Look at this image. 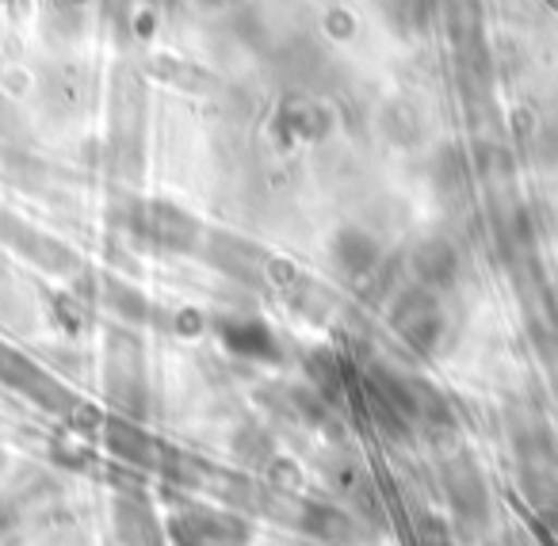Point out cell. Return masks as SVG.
I'll return each mask as SVG.
<instances>
[{
	"instance_id": "1",
	"label": "cell",
	"mask_w": 558,
	"mask_h": 546,
	"mask_svg": "<svg viewBox=\"0 0 558 546\" xmlns=\"http://www.w3.org/2000/svg\"><path fill=\"white\" fill-rule=\"evenodd\" d=\"M169 546H248L253 543V523L233 508L210 505H184L165 523Z\"/></svg>"
},
{
	"instance_id": "2",
	"label": "cell",
	"mask_w": 558,
	"mask_h": 546,
	"mask_svg": "<svg viewBox=\"0 0 558 546\" xmlns=\"http://www.w3.org/2000/svg\"><path fill=\"white\" fill-rule=\"evenodd\" d=\"M444 497H448L451 520H456V531L463 538L482 535L489 527L494 497H489L486 477L471 459H456L444 466Z\"/></svg>"
},
{
	"instance_id": "3",
	"label": "cell",
	"mask_w": 558,
	"mask_h": 546,
	"mask_svg": "<svg viewBox=\"0 0 558 546\" xmlns=\"http://www.w3.org/2000/svg\"><path fill=\"white\" fill-rule=\"evenodd\" d=\"M390 325H395V332L413 348V352H421V355L433 352V348L440 344V332H444V317H440V306H436L433 291H428V287L405 291L402 299L395 302Z\"/></svg>"
},
{
	"instance_id": "4",
	"label": "cell",
	"mask_w": 558,
	"mask_h": 546,
	"mask_svg": "<svg viewBox=\"0 0 558 546\" xmlns=\"http://www.w3.org/2000/svg\"><path fill=\"white\" fill-rule=\"evenodd\" d=\"M134 226H138V233H146L157 248H169V253H192L195 241H199L195 218L169 207V203H149V207H142Z\"/></svg>"
},
{
	"instance_id": "5",
	"label": "cell",
	"mask_w": 558,
	"mask_h": 546,
	"mask_svg": "<svg viewBox=\"0 0 558 546\" xmlns=\"http://www.w3.org/2000/svg\"><path fill=\"white\" fill-rule=\"evenodd\" d=\"M116 538L119 546H169V531L142 493L116 497Z\"/></svg>"
},
{
	"instance_id": "6",
	"label": "cell",
	"mask_w": 558,
	"mask_h": 546,
	"mask_svg": "<svg viewBox=\"0 0 558 546\" xmlns=\"http://www.w3.org/2000/svg\"><path fill=\"white\" fill-rule=\"evenodd\" d=\"M299 523L311 538L329 546H352L360 538V523L349 508L341 505H322V500H306L299 508Z\"/></svg>"
},
{
	"instance_id": "7",
	"label": "cell",
	"mask_w": 558,
	"mask_h": 546,
	"mask_svg": "<svg viewBox=\"0 0 558 546\" xmlns=\"http://www.w3.org/2000/svg\"><path fill=\"white\" fill-rule=\"evenodd\" d=\"M218 337H222V344L233 355H245V360H279L276 337L256 317H222L218 321Z\"/></svg>"
},
{
	"instance_id": "8",
	"label": "cell",
	"mask_w": 558,
	"mask_h": 546,
	"mask_svg": "<svg viewBox=\"0 0 558 546\" xmlns=\"http://www.w3.org/2000/svg\"><path fill=\"white\" fill-rule=\"evenodd\" d=\"M108 386H111V398H116L123 409H138L142 405V360H138V348H134L131 340H123V337L111 340Z\"/></svg>"
},
{
	"instance_id": "9",
	"label": "cell",
	"mask_w": 558,
	"mask_h": 546,
	"mask_svg": "<svg viewBox=\"0 0 558 546\" xmlns=\"http://www.w3.org/2000/svg\"><path fill=\"white\" fill-rule=\"evenodd\" d=\"M104 439H108V447L119 459L134 462V466H161V444L149 432H142L134 421H126V416H111L104 424Z\"/></svg>"
},
{
	"instance_id": "10",
	"label": "cell",
	"mask_w": 558,
	"mask_h": 546,
	"mask_svg": "<svg viewBox=\"0 0 558 546\" xmlns=\"http://www.w3.org/2000/svg\"><path fill=\"white\" fill-rule=\"evenodd\" d=\"M512 451H517L520 470H558L555 439L539 421H524L512 428Z\"/></svg>"
},
{
	"instance_id": "11",
	"label": "cell",
	"mask_w": 558,
	"mask_h": 546,
	"mask_svg": "<svg viewBox=\"0 0 558 546\" xmlns=\"http://www.w3.org/2000/svg\"><path fill=\"white\" fill-rule=\"evenodd\" d=\"M333 260L349 279H364L379 268V245L364 230H341L333 241Z\"/></svg>"
},
{
	"instance_id": "12",
	"label": "cell",
	"mask_w": 558,
	"mask_h": 546,
	"mask_svg": "<svg viewBox=\"0 0 558 546\" xmlns=\"http://www.w3.org/2000/svg\"><path fill=\"white\" fill-rule=\"evenodd\" d=\"M459 271V256L448 241H425L413 253V276L421 279V287H448Z\"/></svg>"
},
{
	"instance_id": "13",
	"label": "cell",
	"mask_w": 558,
	"mask_h": 546,
	"mask_svg": "<svg viewBox=\"0 0 558 546\" xmlns=\"http://www.w3.org/2000/svg\"><path fill=\"white\" fill-rule=\"evenodd\" d=\"M215 268L230 271L238 279H256V264H253V248L245 241H233V238H218L215 241V253H210Z\"/></svg>"
},
{
	"instance_id": "14",
	"label": "cell",
	"mask_w": 558,
	"mask_h": 546,
	"mask_svg": "<svg viewBox=\"0 0 558 546\" xmlns=\"http://www.w3.org/2000/svg\"><path fill=\"white\" fill-rule=\"evenodd\" d=\"M410 546H459V531L444 515H417L410 527Z\"/></svg>"
},
{
	"instance_id": "15",
	"label": "cell",
	"mask_w": 558,
	"mask_h": 546,
	"mask_svg": "<svg viewBox=\"0 0 558 546\" xmlns=\"http://www.w3.org/2000/svg\"><path fill=\"white\" fill-rule=\"evenodd\" d=\"M238 454L248 462V466H268L271 459H276V451H271V439L264 436V432L248 428L238 436Z\"/></svg>"
},
{
	"instance_id": "16",
	"label": "cell",
	"mask_w": 558,
	"mask_h": 546,
	"mask_svg": "<svg viewBox=\"0 0 558 546\" xmlns=\"http://www.w3.org/2000/svg\"><path fill=\"white\" fill-rule=\"evenodd\" d=\"M12 523H16V508L4 505V500H0V535H4V531H9Z\"/></svg>"
},
{
	"instance_id": "17",
	"label": "cell",
	"mask_w": 558,
	"mask_h": 546,
	"mask_svg": "<svg viewBox=\"0 0 558 546\" xmlns=\"http://www.w3.org/2000/svg\"><path fill=\"white\" fill-rule=\"evenodd\" d=\"M0 466H4V454H0Z\"/></svg>"
}]
</instances>
